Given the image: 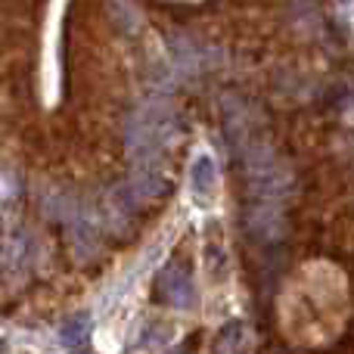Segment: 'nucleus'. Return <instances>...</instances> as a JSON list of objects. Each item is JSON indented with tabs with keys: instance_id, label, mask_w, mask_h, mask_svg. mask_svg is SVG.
<instances>
[{
	"instance_id": "20e7f679",
	"label": "nucleus",
	"mask_w": 354,
	"mask_h": 354,
	"mask_svg": "<svg viewBox=\"0 0 354 354\" xmlns=\"http://www.w3.org/2000/svg\"><path fill=\"white\" fill-rule=\"evenodd\" d=\"M72 249L78 258H91L97 252V230H93L91 218H84V214L72 218Z\"/></svg>"
},
{
	"instance_id": "0eeeda50",
	"label": "nucleus",
	"mask_w": 354,
	"mask_h": 354,
	"mask_svg": "<svg viewBox=\"0 0 354 354\" xmlns=\"http://www.w3.org/2000/svg\"><path fill=\"white\" fill-rule=\"evenodd\" d=\"M171 339H174V326H168V324H153V326H147V333H143V345H147V348L168 345Z\"/></svg>"
},
{
	"instance_id": "6e6552de",
	"label": "nucleus",
	"mask_w": 354,
	"mask_h": 354,
	"mask_svg": "<svg viewBox=\"0 0 354 354\" xmlns=\"http://www.w3.org/2000/svg\"><path fill=\"white\" fill-rule=\"evenodd\" d=\"M3 252H6V258H10V264H22L25 255H28V239H25V233H12V236L6 239Z\"/></svg>"
},
{
	"instance_id": "f03ea898",
	"label": "nucleus",
	"mask_w": 354,
	"mask_h": 354,
	"mask_svg": "<svg viewBox=\"0 0 354 354\" xmlns=\"http://www.w3.org/2000/svg\"><path fill=\"white\" fill-rule=\"evenodd\" d=\"M159 299L165 301V305L177 308V311H183V308H189L196 301V292H193V280L187 277V270L180 268V264H165L159 274Z\"/></svg>"
},
{
	"instance_id": "423d86ee",
	"label": "nucleus",
	"mask_w": 354,
	"mask_h": 354,
	"mask_svg": "<svg viewBox=\"0 0 354 354\" xmlns=\"http://www.w3.org/2000/svg\"><path fill=\"white\" fill-rule=\"evenodd\" d=\"M189 177H193V189L199 196L212 193V187H214V165H212V159H208V156H199V159H196V165H193V171H189Z\"/></svg>"
},
{
	"instance_id": "39448f33",
	"label": "nucleus",
	"mask_w": 354,
	"mask_h": 354,
	"mask_svg": "<svg viewBox=\"0 0 354 354\" xmlns=\"http://www.w3.org/2000/svg\"><path fill=\"white\" fill-rule=\"evenodd\" d=\"M87 336H91V317L87 314H75L59 326V342L68 348H78L81 342H87Z\"/></svg>"
},
{
	"instance_id": "1a4fd4ad",
	"label": "nucleus",
	"mask_w": 354,
	"mask_h": 354,
	"mask_svg": "<svg viewBox=\"0 0 354 354\" xmlns=\"http://www.w3.org/2000/svg\"><path fill=\"white\" fill-rule=\"evenodd\" d=\"M19 196V180L12 171H0V202H12Z\"/></svg>"
},
{
	"instance_id": "f257e3e1",
	"label": "nucleus",
	"mask_w": 354,
	"mask_h": 354,
	"mask_svg": "<svg viewBox=\"0 0 354 354\" xmlns=\"http://www.w3.org/2000/svg\"><path fill=\"white\" fill-rule=\"evenodd\" d=\"M245 233L261 245H274L286 236V218L270 205H255L245 212Z\"/></svg>"
},
{
	"instance_id": "7ed1b4c3",
	"label": "nucleus",
	"mask_w": 354,
	"mask_h": 354,
	"mask_svg": "<svg viewBox=\"0 0 354 354\" xmlns=\"http://www.w3.org/2000/svg\"><path fill=\"white\" fill-rule=\"evenodd\" d=\"M245 345H249V330H245L243 320H227L224 326L218 330L212 342L214 354H243Z\"/></svg>"
}]
</instances>
